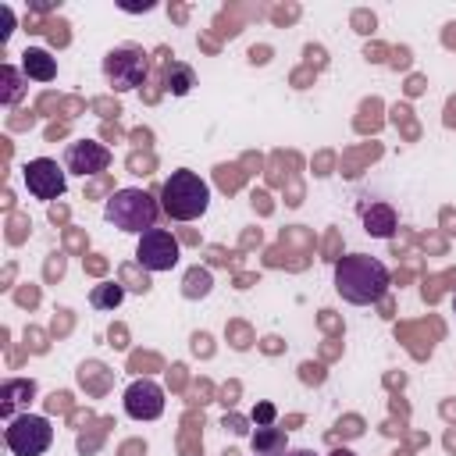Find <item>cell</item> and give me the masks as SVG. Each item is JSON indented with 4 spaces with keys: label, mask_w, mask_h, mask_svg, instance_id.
Here are the masks:
<instances>
[{
    "label": "cell",
    "mask_w": 456,
    "mask_h": 456,
    "mask_svg": "<svg viewBox=\"0 0 456 456\" xmlns=\"http://www.w3.org/2000/svg\"><path fill=\"white\" fill-rule=\"evenodd\" d=\"M160 203L146 192V189H118L107 203H103V217L107 224H114L125 235H142L150 228H157L160 221Z\"/></svg>",
    "instance_id": "cell-3"
},
{
    "label": "cell",
    "mask_w": 456,
    "mask_h": 456,
    "mask_svg": "<svg viewBox=\"0 0 456 456\" xmlns=\"http://www.w3.org/2000/svg\"><path fill=\"white\" fill-rule=\"evenodd\" d=\"M395 224H399V217H395V210H392L385 200H370V203L363 207V232H367V235H374V239H392Z\"/></svg>",
    "instance_id": "cell-11"
},
{
    "label": "cell",
    "mask_w": 456,
    "mask_h": 456,
    "mask_svg": "<svg viewBox=\"0 0 456 456\" xmlns=\"http://www.w3.org/2000/svg\"><path fill=\"white\" fill-rule=\"evenodd\" d=\"M21 75L32 82H53L57 78V57L43 46H25L21 50Z\"/></svg>",
    "instance_id": "cell-10"
},
{
    "label": "cell",
    "mask_w": 456,
    "mask_h": 456,
    "mask_svg": "<svg viewBox=\"0 0 456 456\" xmlns=\"http://www.w3.org/2000/svg\"><path fill=\"white\" fill-rule=\"evenodd\" d=\"M146 71H150V57L142 46H114L103 53V78L114 93H132L146 82Z\"/></svg>",
    "instance_id": "cell-5"
},
{
    "label": "cell",
    "mask_w": 456,
    "mask_h": 456,
    "mask_svg": "<svg viewBox=\"0 0 456 456\" xmlns=\"http://www.w3.org/2000/svg\"><path fill=\"white\" fill-rule=\"evenodd\" d=\"M192 86H196V71L189 64H182V61H171L167 71H164V89L171 96H185Z\"/></svg>",
    "instance_id": "cell-14"
},
{
    "label": "cell",
    "mask_w": 456,
    "mask_h": 456,
    "mask_svg": "<svg viewBox=\"0 0 456 456\" xmlns=\"http://www.w3.org/2000/svg\"><path fill=\"white\" fill-rule=\"evenodd\" d=\"M125 303V285L121 281H100L89 289V306L100 310V314H110Z\"/></svg>",
    "instance_id": "cell-13"
},
{
    "label": "cell",
    "mask_w": 456,
    "mask_h": 456,
    "mask_svg": "<svg viewBox=\"0 0 456 456\" xmlns=\"http://www.w3.org/2000/svg\"><path fill=\"white\" fill-rule=\"evenodd\" d=\"M285 456H314V449H289Z\"/></svg>",
    "instance_id": "cell-18"
},
{
    "label": "cell",
    "mask_w": 456,
    "mask_h": 456,
    "mask_svg": "<svg viewBox=\"0 0 456 456\" xmlns=\"http://www.w3.org/2000/svg\"><path fill=\"white\" fill-rule=\"evenodd\" d=\"M135 260H139V267H146V271H153V274L171 271V267H178V260H182L178 239H175L167 228H150V232H142L139 242H135Z\"/></svg>",
    "instance_id": "cell-7"
},
{
    "label": "cell",
    "mask_w": 456,
    "mask_h": 456,
    "mask_svg": "<svg viewBox=\"0 0 456 456\" xmlns=\"http://www.w3.org/2000/svg\"><path fill=\"white\" fill-rule=\"evenodd\" d=\"M4 445L11 456H43L53 445V424L43 413H18L4 428Z\"/></svg>",
    "instance_id": "cell-4"
},
{
    "label": "cell",
    "mask_w": 456,
    "mask_h": 456,
    "mask_svg": "<svg viewBox=\"0 0 456 456\" xmlns=\"http://www.w3.org/2000/svg\"><path fill=\"white\" fill-rule=\"evenodd\" d=\"M210 289H214V278H210V271L207 267H192L189 274H185V299H203V296H210Z\"/></svg>",
    "instance_id": "cell-16"
},
{
    "label": "cell",
    "mask_w": 456,
    "mask_h": 456,
    "mask_svg": "<svg viewBox=\"0 0 456 456\" xmlns=\"http://www.w3.org/2000/svg\"><path fill=\"white\" fill-rule=\"evenodd\" d=\"M0 78H4L0 103H4V107H14V103L21 100V93H25V86H21V71H18L14 64H4V68H0Z\"/></svg>",
    "instance_id": "cell-15"
},
{
    "label": "cell",
    "mask_w": 456,
    "mask_h": 456,
    "mask_svg": "<svg viewBox=\"0 0 456 456\" xmlns=\"http://www.w3.org/2000/svg\"><path fill=\"white\" fill-rule=\"evenodd\" d=\"M452 317H456V296H452Z\"/></svg>",
    "instance_id": "cell-20"
},
{
    "label": "cell",
    "mask_w": 456,
    "mask_h": 456,
    "mask_svg": "<svg viewBox=\"0 0 456 456\" xmlns=\"http://www.w3.org/2000/svg\"><path fill=\"white\" fill-rule=\"evenodd\" d=\"M110 160H114V153H110L103 142H96V139H75V142L64 146V160H61V164H64L68 175L89 178V175L107 171Z\"/></svg>",
    "instance_id": "cell-8"
},
{
    "label": "cell",
    "mask_w": 456,
    "mask_h": 456,
    "mask_svg": "<svg viewBox=\"0 0 456 456\" xmlns=\"http://www.w3.org/2000/svg\"><path fill=\"white\" fill-rule=\"evenodd\" d=\"M274 417H278V410H274V403H256V406H253V420H256L260 428H267V424H274Z\"/></svg>",
    "instance_id": "cell-17"
},
{
    "label": "cell",
    "mask_w": 456,
    "mask_h": 456,
    "mask_svg": "<svg viewBox=\"0 0 456 456\" xmlns=\"http://www.w3.org/2000/svg\"><path fill=\"white\" fill-rule=\"evenodd\" d=\"M160 210H164V217L182 221V224L200 221L210 210V185H207V178H200L189 167L171 171L164 178V185H160Z\"/></svg>",
    "instance_id": "cell-2"
},
{
    "label": "cell",
    "mask_w": 456,
    "mask_h": 456,
    "mask_svg": "<svg viewBox=\"0 0 456 456\" xmlns=\"http://www.w3.org/2000/svg\"><path fill=\"white\" fill-rule=\"evenodd\" d=\"M21 182H25L28 196H32V200H43V203L61 200V196L68 192V171H64V164H57L53 157H32V160H25Z\"/></svg>",
    "instance_id": "cell-6"
},
{
    "label": "cell",
    "mask_w": 456,
    "mask_h": 456,
    "mask_svg": "<svg viewBox=\"0 0 456 456\" xmlns=\"http://www.w3.org/2000/svg\"><path fill=\"white\" fill-rule=\"evenodd\" d=\"M328 456H356V452H353V449H331Z\"/></svg>",
    "instance_id": "cell-19"
},
{
    "label": "cell",
    "mask_w": 456,
    "mask_h": 456,
    "mask_svg": "<svg viewBox=\"0 0 456 456\" xmlns=\"http://www.w3.org/2000/svg\"><path fill=\"white\" fill-rule=\"evenodd\" d=\"M121 406H125V413H128L132 420H157V417H164L167 399H164V388H160L153 378H135V381L125 388Z\"/></svg>",
    "instance_id": "cell-9"
},
{
    "label": "cell",
    "mask_w": 456,
    "mask_h": 456,
    "mask_svg": "<svg viewBox=\"0 0 456 456\" xmlns=\"http://www.w3.org/2000/svg\"><path fill=\"white\" fill-rule=\"evenodd\" d=\"M392 285V271L385 260L370 253H346L335 260V292L353 303V306H370L378 303Z\"/></svg>",
    "instance_id": "cell-1"
},
{
    "label": "cell",
    "mask_w": 456,
    "mask_h": 456,
    "mask_svg": "<svg viewBox=\"0 0 456 456\" xmlns=\"http://www.w3.org/2000/svg\"><path fill=\"white\" fill-rule=\"evenodd\" d=\"M249 445H253V456H281L285 452V445H289V438H285V431L281 428H256L253 435H249Z\"/></svg>",
    "instance_id": "cell-12"
}]
</instances>
